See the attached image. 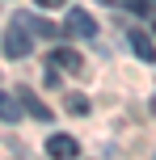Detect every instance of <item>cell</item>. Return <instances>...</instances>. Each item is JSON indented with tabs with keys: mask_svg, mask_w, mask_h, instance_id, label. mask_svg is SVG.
Here are the masks:
<instances>
[{
	"mask_svg": "<svg viewBox=\"0 0 156 160\" xmlns=\"http://www.w3.org/2000/svg\"><path fill=\"white\" fill-rule=\"evenodd\" d=\"M152 30H156V17H152Z\"/></svg>",
	"mask_w": 156,
	"mask_h": 160,
	"instance_id": "4fadbf2b",
	"label": "cell"
},
{
	"mask_svg": "<svg viewBox=\"0 0 156 160\" xmlns=\"http://www.w3.org/2000/svg\"><path fill=\"white\" fill-rule=\"evenodd\" d=\"M47 156H55V160H72V156H80V143H76L72 135H63V131H55V135L47 139Z\"/></svg>",
	"mask_w": 156,
	"mask_h": 160,
	"instance_id": "277c9868",
	"label": "cell"
},
{
	"mask_svg": "<svg viewBox=\"0 0 156 160\" xmlns=\"http://www.w3.org/2000/svg\"><path fill=\"white\" fill-rule=\"evenodd\" d=\"M68 114H89V97H80V93H68Z\"/></svg>",
	"mask_w": 156,
	"mask_h": 160,
	"instance_id": "9c48e42d",
	"label": "cell"
},
{
	"mask_svg": "<svg viewBox=\"0 0 156 160\" xmlns=\"http://www.w3.org/2000/svg\"><path fill=\"white\" fill-rule=\"evenodd\" d=\"M0 118H4V122H17V118H21V101L8 97V93H0Z\"/></svg>",
	"mask_w": 156,
	"mask_h": 160,
	"instance_id": "ba28073f",
	"label": "cell"
},
{
	"mask_svg": "<svg viewBox=\"0 0 156 160\" xmlns=\"http://www.w3.org/2000/svg\"><path fill=\"white\" fill-rule=\"evenodd\" d=\"M127 38H131V51H135V55L143 59V63H156V42H152V38H148L143 30H131Z\"/></svg>",
	"mask_w": 156,
	"mask_h": 160,
	"instance_id": "8992f818",
	"label": "cell"
},
{
	"mask_svg": "<svg viewBox=\"0 0 156 160\" xmlns=\"http://www.w3.org/2000/svg\"><path fill=\"white\" fill-rule=\"evenodd\" d=\"M30 51H34V34L30 30H21V25H8L4 30V55L8 59H30Z\"/></svg>",
	"mask_w": 156,
	"mask_h": 160,
	"instance_id": "6da1fadb",
	"label": "cell"
},
{
	"mask_svg": "<svg viewBox=\"0 0 156 160\" xmlns=\"http://www.w3.org/2000/svg\"><path fill=\"white\" fill-rule=\"evenodd\" d=\"M34 4H38V8H63L68 0H34Z\"/></svg>",
	"mask_w": 156,
	"mask_h": 160,
	"instance_id": "30bf717a",
	"label": "cell"
},
{
	"mask_svg": "<svg viewBox=\"0 0 156 160\" xmlns=\"http://www.w3.org/2000/svg\"><path fill=\"white\" fill-rule=\"evenodd\" d=\"M13 21L21 25V30H30L34 38H55V34H59V25H51V21H42L38 13H17Z\"/></svg>",
	"mask_w": 156,
	"mask_h": 160,
	"instance_id": "5b68a950",
	"label": "cell"
},
{
	"mask_svg": "<svg viewBox=\"0 0 156 160\" xmlns=\"http://www.w3.org/2000/svg\"><path fill=\"white\" fill-rule=\"evenodd\" d=\"M59 34H68V38H93V34H97V21H93L84 8H72V13L63 17V25H59Z\"/></svg>",
	"mask_w": 156,
	"mask_h": 160,
	"instance_id": "7a4b0ae2",
	"label": "cell"
},
{
	"mask_svg": "<svg viewBox=\"0 0 156 160\" xmlns=\"http://www.w3.org/2000/svg\"><path fill=\"white\" fill-rule=\"evenodd\" d=\"M17 101H21V110H25V114H34L38 122H51V118H55V114H51V105L42 101L34 88H17Z\"/></svg>",
	"mask_w": 156,
	"mask_h": 160,
	"instance_id": "3957f363",
	"label": "cell"
},
{
	"mask_svg": "<svg viewBox=\"0 0 156 160\" xmlns=\"http://www.w3.org/2000/svg\"><path fill=\"white\" fill-rule=\"evenodd\" d=\"M51 63H55V68H63V72H76V76L84 72V59L76 55V51H68V47H63V51H55V55H51Z\"/></svg>",
	"mask_w": 156,
	"mask_h": 160,
	"instance_id": "52a82bcc",
	"label": "cell"
},
{
	"mask_svg": "<svg viewBox=\"0 0 156 160\" xmlns=\"http://www.w3.org/2000/svg\"><path fill=\"white\" fill-rule=\"evenodd\" d=\"M152 114H156V97H152Z\"/></svg>",
	"mask_w": 156,
	"mask_h": 160,
	"instance_id": "7c38bea8",
	"label": "cell"
},
{
	"mask_svg": "<svg viewBox=\"0 0 156 160\" xmlns=\"http://www.w3.org/2000/svg\"><path fill=\"white\" fill-rule=\"evenodd\" d=\"M101 4H135V0H101Z\"/></svg>",
	"mask_w": 156,
	"mask_h": 160,
	"instance_id": "8fae6325",
	"label": "cell"
}]
</instances>
